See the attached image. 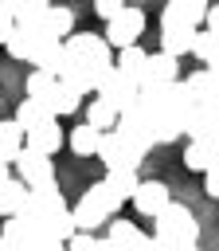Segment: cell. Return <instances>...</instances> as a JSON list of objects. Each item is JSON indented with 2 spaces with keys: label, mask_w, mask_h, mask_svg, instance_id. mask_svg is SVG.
<instances>
[{
  "label": "cell",
  "mask_w": 219,
  "mask_h": 251,
  "mask_svg": "<svg viewBox=\"0 0 219 251\" xmlns=\"http://www.w3.org/2000/svg\"><path fill=\"white\" fill-rule=\"evenodd\" d=\"M16 31V20H12V0H0V43H8Z\"/></svg>",
  "instance_id": "cell-30"
},
{
  "label": "cell",
  "mask_w": 219,
  "mask_h": 251,
  "mask_svg": "<svg viewBox=\"0 0 219 251\" xmlns=\"http://www.w3.org/2000/svg\"><path fill=\"white\" fill-rule=\"evenodd\" d=\"M98 149H102V133L94 129V126H74L70 129V153H78V157H98Z\"/></svg>",
  "instance_id": "cell-24"
},
{
  "label": "cell",
  "mask_w": 219,
  "mask_h": 251,
  "mask_svg": "<svg viewBox=\"0 0 219 251\" xmlns=\"http://www.w3.org/2000/svg\"><path fill=\"white\" fill-rule=\"evenodd\" d=\"M203 192H207L211 200H219V169H207V173H203Z\"/></svg>",
  "instance_id": "cell-33"
},
{
  "label": "cell",
  "mask_w": 219,
  "mask_h": 251,
  "mask_svg": "<svg viewBox=\"0 0 219 251\" xmlns=\"http://www.w3.org/2000/svg\"><path fill=\"white\" fill-rule=\"evenodd\" d=\"M16 180H23L27 184V192H55L59 184H55V169H51V157H39V153H31V149H23L20 157H16Z\"/></svg>",
  "instance_id": "cell-5"
},
{
  "label": "cell",
  "mask_w": 219,
  "mask_h": 251,
  "mask_svg": "<svg viewBox=\"0 0 219 251\" xmlns=\"http://www.w3.org/2000/svg\"><path fill=\"white\" fill-rule=\"evenodd\" d=\"M94 98H106V102H110L117 114H125V110H133V106L141 102V82L125 78V75L113 67V71H110V75L98 82V94H94Z\"/></svg>",
  "instance_id": "cell-6"
},
{
  "label": "cell",
  "mask_w": 219,
  "mask_h": 251,
  "mask_svg": "<svg viewBox=\"0 0 219 251\" xmlns=\"http://www.w3.org/2000/svg\"><path fill=\"white\" fill-rule=\"evenodd\" d=\"M117 110L106 102V98H94L90 106H86V126H94L98 133H110V129H117Z\"/></svg>",
  "instance_id": "cell-23"
},
{
  "label": "cell",
  "mask_w": 219,
  "mask_h": 251,
  "mask_svg": "<svg viewBox=\"0 0 219 251\" xmlns=\"http://www.w3.org/2000/svg\"><path fill=\"white\" fill-rule=\"evenodd\" d=\"M47 122H55V114H51L47 106H39V102H31V98H23V102L16 106V126L23 129V137L35 133V129H43Z\"/></svg>",
  "instance_id": "cell-17"
},
{
  "label": "cell",
  "mask_w": 219,
  "mask_h": 251,
  "mask_svg": "<svg viewBox=\"0 0 219 251\" xmlns=\"http://www.w3.org/2000/svg\"><path fill=\"white\" fill-rule=\"evenodd\" d=\"M207 8L203 0H172L160 8V31H199L207 24Z\"/></svg>",
  "instance_id": "cell-3"
},
{
  "label": "cell",
  "mask_w": 219,
  "mask_h": 251,
  "mask_svg": "<svg viewBox=\"0 0 219 251\" xmlns=\"http://www.w3.org/2000/svg\"><path fill=\"white\" fill-rule=\"evenodd\" d=\"M47 43H51L47 35L27 31V27H16V31H12V39H8L4 47H8V55H12V59H23V63H31V67H35V59H39V51H43ZM55 43H59V39H55Z\"/></svg>",
  "instance_id": "cell-14"
},
{
  "label": "cell",
  "mask_w": 219,
  "mask_h": 251,
  "mask_svg": "<svg viewBox=\"0 0 219 251\" xmlns=\"http://www.w3.org/2000/svg\"><path fill=\"white\" fill-rule=\"evenodd\" d=\"M55 94H59V78L55 75H47V71H31L27 75V98L31 102H39V106H47L55 114Z\"/></svg>",
  "instance_id": "cell-16"
},
{
  "label": "cell",
  "mask_w": 219,
  "mask_h": 251,
  "mask_svg": "<svg viewBox=\"0 0 219 251\" xmlns=\"http://www.w3.org/2000/svg\"><path fill=\"white\" fill-rule=\"evenodd\" d=\"M141 31H145V12L137 4H125V12L113 24H106V43L117 47V51H125V47H137Z\"/></svg>",
  "instance_id": "cell-7"
},
{
  "label": "cell",
  "mask_w": 219,
  "mask_h": 251,
  "mask_svg": "<svg viewBox=\"0 0 219 251\" xmlns=\"http://www.w3.org/2000/svg\"><path fill=\"white\" fill-rule=\"evenodd\" d=\"M188 141H211L219 145V106H192L188 122H184Z\"/></svg>",
  "instance_id": "cell-12"
},
{
  "label": "cell",
  "mask_w": 219,
  "mask_h": 251,
  "mask_svg": "<svg viewBox=\"0 0 219 251\" xmlns=\"http://www.w3.org/2000/svg\"><path fill=\"white\" fill-rule=\"evenodd\" d=\"M23 200H27V184L23 180H4L0 184V216L4 220H12V216H20V208H23Z\"/></svg>",
  "instance_id": "cell-22"
},
{
  "label": "cell",
  "mask_w": 219,
  "mask_h": 251,
  "mask_svg": "<svg viewBox=\"0 0 219 251\" xmlns=\"http://www.w3.org/2000/svg\"><path fill=\"white\" fill-rule=\"evenodd\" d=\"M141 149H133L117 129H110V133H102V149H98V161L106 165V173H137V165H141Z\"/></svg>",
  "instance_id": "cell-4"
},
{
  "label": "cell",
  "mask_w": 219,
  "mask_h": 251,
  "mask_svg": "<svg viewBox=\"0 0 219 251\" xmlns=\"http://www.w3.org/2000/svg\"><path fill=\"white\" fill-rule=\"evenodd\" d=\"M66 251H98V235H90V231H78V235L66 243Z\"/></svg>",
  "instance_id": "cell-32"
},
{
  "label": "cell",
  "mask_w": 219,
  "mask_h": 251,
  "mask_svg": "<svg viewBox=\"0 0 219 251\" xmlns=\"http://www.w3.org/2000/svg\"><path fill=\"white\" fill-rule=\"evenodd\" d=\"M168 204H172V196H168V184H164V180H141L137 192H133V208H137L141 216H153V220H156Z\"/></svg>",
  "instance_id": "cell-13"
},
{
  "label": "cell",
  "mask_w": 219,
  "mask_h": 251,
  "mask_svg": "<svg viewBox=\"0 0 219 251\" xmlns=\"http://www.w3.org/2000/svg\"><path fill=\"white\" fill-rule=\"evenodd\" d=\"M117 133L133 145V149H141V153H149L153 145H156V133H153V122H149V114H145V106L137 102L133 110H125L121 118H117Z\"/></svg>",
  "instance_id": "cell-9"
},
{
  "label": "cell",
  "mask_w": 219,
  "mask_h": 251,
  "mask_svg": "<svg viewBox=\"0 0 219 251\" xmlns=\"http://www.w3.org/2000/svg\"><path fill=\"white\" fill-rule=\"evenodd\" d=\"M23 153V129L12 122H0V165H16V157Z\"/></svg>",
  "instance_id": "cell-21"
},
{
  "label": "cell",
  "mask_w": 219,
  "mask_h": 251,
  "mask_svg": "<svg viewBox=\"0 0 219 251\" xmlns=\"http://www.w3.org/2000/svg\"><path fill=\"white\" fill-rule=\"evenodd\" d=\"M59 212H70L59 188H55V192H27V200H23V208H20V220H27V224L39 227V224H47V220L59 216Z\"/></svg>",
  "instance_id": "cell-11"
},
{
  "label": "cell",
  "mask_w": 219,
  "mask_h": 251,
  "mask_svg": "<svg viewBox=\"0 0 219 251\" xmlns=\"http://www.w3.org/2000/svg\"><path fill=\"white\" fill-rule=\"evenodd\" d=\"M172 82H180V59H172V55H164V51L149 55V67H145V75H141V94L164 90V86H172Z\"/></svg>",
  "instance_id": "cell-10"
},
{
  "label": "cell",
  "mask_w": 219,
  "mask_h": 251,
  "mask_svg": "<svg viewBox=\"0 0 219 251\" xmlns=\"http://www.w3.org/2000/svg\"><path fill=\"white\" fill-rule=\"evenodd\" d=\"M192 47H196V31H160V51H164V55L180 59V55H188Z\"/></svg>",
  "instance_id": "cell-26"
},
{
  "label": "cell",
  "mask_w": 219,
  "mask_h": 251,
  "mask_svg": "<svg viewBox=\"0 0 219 251\" xmlns=\"http://www.w3.org/2000/svg\"><path fill=\"white\" fill-rule=\"evenodd\" d=\"M215 153H219V145H211V141H188V149H184V165L207 173V169L215 165Z\"/></svg>",
  "instance_id": "cell-25"
},
{
  "label": "cell",
  "mask_w": 219,
  "mask_h": 251,
  "mask_svg": "<svg viewBox=\"0 0 219 251\" xmlns=\"http://www.w3.org/2000/svg\"><path fill=\"white\" fill-rule=\"evenodd\" d=\"M117 208H121V200L106 188V180H98V184H90V188L82 192V200L70 208V216H74V227H78V231H90V235H94V227L110 224Z\"/></svg>",
  "instance_id": "cell-1"
},
{
  "label": "cell",
  "mask_w": 219,
  "mask_h": 251,
  "mask_svg": "<svg viewBox=\"0 0 219 251\" xmlns=\"http://www.w3.org/2000/svg\"><path fill=\"white\" fill-rule=\"evenodd\" d=\"M207 71H211V78H215V82H219V63H211V67H207Z\"/></svg>",
  "instance_id": "cell-36"
},
{
  "label": "cell",
  "mask_w": 219,
  "mask_h": 251,
  "mask_svg": "<svg viewBox=\"0 0 219 251\" xmlns=\"http://www.w3.org/2000/svg\"><path fill=\"white\" fill-rule=\"evenodd\" d=\"M207 31H211V35H219V4H211V8H207Z\"/></svg>",
  "instance_id": "cell-34"
},
{
  "label": "cell",
  "mask_w": 219,
  "mask_h": 251,
  "mask_svg": "<svg viewBox=\"0 0 219 251\" xmlns=\"http://www.w3.org/2000/svg\"><path fill=\"white\" fill-rule=\"evenodd\" d=\"M94 12H98L106 24H113V20L125 12V4H117V0H98V4H94Z\"/></svg>",
  "instance_id": "cell-31"
},
{
  "label": "cell",
  "mask_w": 219,
  "mask_h": 251,
  "mask_svg": "<svg viewBox=\"0 0 219 251\" xmlns=\"http://www.w3.org/2000/svg\"><path fill=\"white\" fill-rule=\"evenodd\" d=\"M59 145H63V129H59V122H47L43 129H35V133L23 137V149H31V153H39V157H51Z\"/></svg>",
  "instance_id": "cell-18"
},
{
  "label": "cell",
  "mask_w": 219,
  "mask_h": 251,
  "mask_svg": "<svg viewBox=\"0 0 219 251\" xmlns=\"http://www.w3.org/2000/svg\"><path fill=\"white\" fill-rule=\"evenodd\" d=\"M192 55H196L203 67L219 63V35H211V31H196V47H192Z\"/></svg>",
  "instance_id": "cell-28"
},
{
  "label": "cell",
  "mask_w": 219,
  "mask_h": 251,
  "mask_svg": "<svg viewBox=\"0 0 219 251\" xmlns=\"http://www.w3.org/2000/svg\"><path fill=\"white\" fill-rule=\"evenodd\" d=\"M113 67L125 75V78H133V82H141V75H145V67H149V51L137 43V47H125V51H117V59H113Z\"/></svg>",
  "instance_id": "cell-20"
},
{
  "label": "cell",
  "mask_w": 219,
  "mask_h": 251,
  "mask_svg": "<svg viewBox=\"0 0 219 251\" xmlns=\"http://www.w3.org/2000/svg\"><path fill=\"white\" fill-rule=\"evenodd\" d=\"M137 184H141V180H137V173H106V188H110V192H113L121 204H125V196L133 200Z\"/></svg>",
  "instance_id": "cell-27"
},
{
  "label": "cell",
  "mask_w": 219,
  "mask_h": 251,
  "mask_svg": "<svg viewBox=\"0 0 219 251\" xmlns=\"http://www.w3.org/2000/svg\"><path fill=\"white\" fill-rule=\"evenodd\" d=\"M47 12H51L47 0H12V20H16V27H27V31H39V35H43Z\"/></svg>",
  "instance_id": "cell-15"
},
{
  "label": "cell",
  "mask_w": 219,
  "mask_h": 251,
  "mask_svg": "<svg viewBox=\"0 0 219 251\" xmlns=\"http://www.w3.org/2000/svg\"><path fill=\"white\" fill-rule=\"evenodd\" d=\"M12 176H16V173H12V165H0V184H4V180H12Z\"/></svg>",
  "instance_id": "cell-35"
},
{
  "label": "cell",
  "mask_w": 219,
  "mask_h": 251,
  "mask_svg": "<svg viewBox=\"0 0 219 251\" xmlns=\"http://www.w3.org/2000/svg\"><path fill=\"white\" fill-rule=\"evenodd\" d=\"M63 51L74 63H113V47L106 43V35H94V31H74L63 43Z\"/></svg>",
  "instance_id": "cell-8"
},
{
  "label": "cell",
  "mask_w": 219,
  "mask_h": 251,
  "mask_svg": "<svg viewBox=\"0 0 219 251\" xmlns=\"http://www.w3.org/2000/svg\"><path fill=\"white\" fill-rule=\"evenodd\" d=\"M63 251H66V247H63Z\"/></svg>",
  "instance_id": "cell-38"
},
{
  "label": "cell",
  "mask_w": 219,
  "mask_h": 251,
  "mask_svg": "<svg viewBox=\"0 0 219 251\" xmlns=\"http://www.w3.org/2000/svg\"><path fill=\"white\" fill-rule=\"evenodd\" d=\"M70 27H74V12H70V8H63V4H51L47 24H43V35H47V39L66 43V39H70Z\"/></svg>",
  "instance_id": "cell-19"
},
{
  "label": "cell",
  "mask_w": 219,
  "mask_h": 251,
  "mask_svg": "<svg viewBox=\"0 0 219 251\" xmlns=\"http://www.w3.org/2000/svg\"><path fill=\"white\" fill-rule=\"evenodd\" d=\"M78 110H82V94L59 82V94H55V118H70V114H78Z\"/></svg>",
  "instance_id": "cell-29"
},
{
  "label": "cell",
  "mask_w": 219,
  "mask_h": 251,
  "mask_svg": "<svg viewBox=\"0 0 219 251\" xmlns=\"http://www.w3.org/2000/svg\"><path fill=\"white\" fill-rule=\"evenodd\" d=\"M153 239H160V243H168V247H180V251H188V247H196V239H199V224H196V216L184 208V204H168L160 216H156V235Z\"/></svg>",
  "instance_id": "cell-2"
},
{
  "label": "cell",
  "mask_w": 219,
  "mask_h": 251,
  "mask_svg": "<svg viewBox=\"0 0 219 251\" xmlns=\"http://www.w3.org/2000/svg\"><path fill=\"white\" fill-rule=\"evenodd\" d=\"M0 251H16V247H12V243H8V239H0Z\"/></svg>",
  "instance_id": "cell-37"
}]
</instances>
